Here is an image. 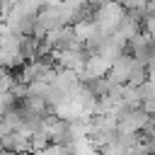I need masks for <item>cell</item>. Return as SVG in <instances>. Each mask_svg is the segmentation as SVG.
<instances>
[{
    "label": "cell",
    "mask_w": 155,
    "mask_h": 155,
    "mask_svg": "<svg viewBox=\"0 0 155 155\" xmlns=\"http://www.w3.org/2000/svg\"><path fill=\"white\" fill-rule=\"evenodd\" d=\"M39 155H70V150H68V145H46Z\"/></svg>",
    "instance_id": "4"
},
{
    "label": "cell",
    "mask_w": 155,
    "mask_h": 155,
    "mask_svg": "<svg viewBox=\"0 0 155 155\" xmlns=\"http://www.w3.org/2000/svg\"><path fill=\"white\" fill-rule=\"evenodd\" d=\"M133 68H136V58H131V56H121L119 61H114V63H111V70H109V73H111V78H109V82L119 85V82L131 80Z\"/></svg>",
    "instance_id": "2"
},
{
    "label": "cell",
    "mask_w": 155,
    "mask_h": 155,
    "mask_svg": "<svg viewBox=\"0 0 155 155\" xmlns=\"http://www.w3.org/2000/svg\"><path fill=\"white\" fill-rule=\"evenodd\" d=\"M124 19H126L124 7H119V5H102V7H99V15H97V19H94V24H97L99 34H102L104 39H109L111 34L119 31V27H121Z\"/></svg>",
    "instance_id": "1"
},
{
    "label": "cell",
    "mask_w": 155,
    "mask_h": 155,
    "mask_svg": "<svg viewBox=\"0 0 155 155\" xmlns=\"http://www.w3.org/2000/svg\"><path fill=\"white\" fill-rule=\"evenodd\" d=\"M148 31H150V36H153L150 41L155 44V17H150V19H148Z\"/></svg>",
    "instance_id": "5"
},
{
    "label": "cell",
    "mask_w": 155,
    "mask_h": 155,
    "mask_svg": "<svg viewBox=\"0 0 155 155\" xmlns=\"http://www.w3.org/2000/svg\"><path fill=\"white\" fill-rule=\"evenodd\" d=\"M15 87V78L10 75V73H5V70H0V94H5V92H10Z\"/></svg>",
    "instance_id": "3"
},
{
    "label": "cell",
    "mask_w": 155,
    "mask_h": 155,
    "mask_svg": "<svg viewBox=\"0 0 155 155\" xmlns=\"http://www.w3.org/2000/svg\"><path fill=\"white\" fill-rule=\"evenodd\" d=\"M0 155H17V153H10V150H0Z\"/></svg>",
    "instance_id": "6"
}]
</instances>
